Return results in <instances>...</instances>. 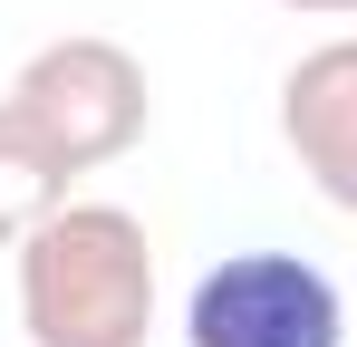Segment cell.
Here are the masks:
<instances>
[{
    "label": "cell",
    "mask_w": 357,
    "mask_h": 347,
    "mask_svg": "<svg viewBox=\"0 0 357 347\" xmlns=\"http://www.w3.org/2000/svg\"><path fill=\"white\" fill-rule=\"evenodd\" d=\"M20 318L39 347H145L155 241L126 203H59L20 241Z\"/></svg>",
    "instance_id": "6da1fadb"
},
{
    "label": "cell",
    "mask_w": 357,
    "mask_h": 347,
    "mask_svg": "<svg viewBox=\"0 0 357 347\" xmlns=\"http://www.w3.org/2000/svg\"><path fill=\"white\" fill-rule=\"evenodd\" d=\"M10 107L29 116L39 135H49V155L68 174L87 164H116L126 145L145 135V68L126 39H97V29H68L49 49H29V68L10 77Z\"/></svg>",
    "instance_id": "7a4b0ae2"
},
{
    "label": "cell",
    "mask_w": 357,
    "mask_h": 347,
    "mask_svg": "<svg viewBox=\"0 0 357 347\" xmlns=\"http://www.w3.org/2000/svg\"><path fill=\"white\" fill-rule=\"evenodd\" d=\"M183 338L193 347H338L348 318H338V289L319 261L299 251H232L193 280V309H183Z\"/></svg>",
    "instance_id": "3957f363"
},
{
    "label": "cell",
    "mask_w": 357,
    "mask_h": 347,
    "mask_svg": "<svg viewBox=\"0 0 357 347\" xmlns=\"http://www.w3.org/2000/svg\"><path fill=\"white\" fill-rule=\"evenodd\" d=\"M280 135L309 164V183L338 213H357V39H319L280 77Z\"/></svg>",
    "instance_id": "277c9868"
},
{
    "label": "cell",
    "mask_w": 357,
    "mask_h": 347,
    "mask_svg": "<svg viewBox=\"0 0 357 347\" xmlns=\"http://www.w3.org/2000/svg\"><path fill=\"white\" fill-rule=\"evenodd\" d=\"M68 203V164L49 155V135L0 97V241H29Z\"/></svg>",
    "instance_id": "5b68a950"
},
{
    "label": "cell",
    "mask_w": 357,
    "mask_h": 347,
    "mask_svg": "<svg viewBox=\"0 0 357 347\" xmlns=\"http://www.w3.org/2000/svg\"><path fill=\"white\" fill-rule=\"evenodd\" d=\"M290 10H319V20H357V0H290Z\"/></svg>",
    "instance_id": "8992f818"
}]
</instances>
